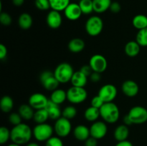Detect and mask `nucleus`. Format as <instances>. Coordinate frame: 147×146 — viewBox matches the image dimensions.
<instances>
[{
    "instance_id": "22",
    "label": "nucleus",
    "mask_w": 147,
    "mask_h": 146,
    "mask_svg": "<svg viewBox=\"0 0 147 146\" xmlns=\"http://www.w3.org/2000/svg\"><path fill=\"white\" fill-rule=\"evenodd\" d=\"M141 50V46L138 44L137 42L130 41L126 44L124 47V52L129 57H135L138 56Z\"/></svg>"
},
{
    "instance_id": "42",
    "label": "nucleus",
    "mask_w": 147,
    "mask_h": 146,
    "mask_svg": "<svg viewBox=\"0 0 147 146\" xmlns=\"http://www.w3.org/2000/svg\"><path fill=\"white\" fill-rule=\"evenodd\" d=\"M80 71L87 77H90V75L93 72V70L89 64H85V65L82 66L80 69Z\"/></svg>"
},
{
    "instance_id": "39",
    "label": "nucleus",
    "mask_w": 147,
    "mask_h": 146,
    "mask_svg": "<svg viewBox=\"0 0 147 146\" xmlns=\"http://www.w3.org/2000/svg\"><path fill=\"white\" fill-rule=\"evenodd\" d=\"M0 22L4 26H9L12 22V18L7 12L1 11L0 14Z\"/></svg>"
},
{
    "instance_id": "8",
    "label": "nucleus",
    "mask_w": 147,
    "mask_h": 146,
    "mask_svg": "<svg viewBox=\"0 0 147 146\" xmlns=\"http://www.w3.org/2000/svg\"><path fill=\"white\" fill-rule=\"evenodd\" d=\"M53 127L57 136L61 138L67 137L72 131V124L70 120L63 117H60L55 120Z\"/></svg>"
},
{
    "instance_id": "14",
    "label": "nucleus",
    "mask_w": 147,
    "mask_h": 146,
    "mask_svg": "<svg viewBox=\"0 0 147 146\" xmlns=\"http://www.w3.org/2000/svg\"><path fill=\"white\" fill-rule=\"evenodd\" d=\"M46 23L50 29H57L60 28L63 23V18L60 11L53 9L49 11L46 17Z\"/></svg>"
},
{
    "instance_id": "31",
    "label": "nucleus",
    "mask_w": 147,
    "mask_h": 146,
    "mask_svg": "<svg viewBox=\"0 0 147 146\" xmlns=\"http://www.w3.org/2000/svg\"><path fill=\"white\" fill-rule=\"evenodd\" d=\"M49 1L50 4V8L60 12L64 11L70 3V0H49Z\"/></svg>"
},
{
    "instance_id": "17",
    "label": "nucleus",
    "mask_w": 147,
    "mask_h": 146,
    "mask_svg": "<svg viewBox=\"0 0 147 146\" xmlns=\"http://www.w3.org/2000/svg\"><path fill=\"white\" fill-rule=\"evenodd\" d=\"M75 138L78 141L85 142L90 137V128L84 125H78L73 130Z\"/></svg>"
},
{
    "instance_id": "19",
    "label": "nucleus",
    "mask_w": 147,
    "mask_h": 146,
    "mask_svg": "<svg viewBox=\"0 0 147 146\" xmlns=\"http://www.w3.org/2000/svg\"><path fill=\"white\" fill-rule=\"evenodd\" d=\"M129 136V126L126 125H120L117 126L113 132V137L118 142L126 140Z\"/></svg>"
},
{
    "instance_id": "38",
    "label": "nucleus",
    "mask_w": 147,
    "mask_h": 146,
    "mask_svg": "<svg viewBox=\"0 0 147 146\" xmlns=\"http://www.w3.org/2000/svg\"><path fill=\"white\" fill-rule=\"evenodd\" d=\"M22 118L19 113H11L9 115V122L14 126L22 123Z\"/></svg>"
},
{
    "instance_id": "29",
    "label": "nucleus",
    "mask_w": 147,
    "mask_h": 146,
    "mask_svg": "<svg viewBox=\"0 0 147 146\" xmlns=\"http://www.w3.org/2000/svg\"><path fill=\"white\" fill-rule=\"evenodd\" d=\"M132 24L138 30L147 28V17L144 14H137L132 19Z\"/></svg>"
},
{
    "instance_id": "25",
    "label": "nucleus",
    "mask_w": 147,
    "mask_h": 146,
    "mask_svg": "<svg viewBox=\"0 0 147 146\" xmlns=\"http://www.w3.org/2000/svg\"><path fill=\"white\" fill-rule=\"evenodd\" d=\"M34 109L29 104H23L19 107L18 113H20L23 120H30L33 119V117H34Z\"/></svg>"
},
{
    "instance_id": "4",
    "label": "nucleus",
    "mask_w": 147,
    "mask_h": 146,
    "mask_svg": "<svg viewBox=\"0 0 147 146\" xmlns=\"http://www.w3.org/2000/svg\"><path fill=\"white\" fill-rule=\"evenodd\" d=\"M33 137L39 142H46L48 139L53 137L54 127L48 123L37 124L32 129Z\"/></svg>"
},
{
    "instance_id": "35",
    "label": "nucleus",
    "mask_w": 147,
    "mask_h": 146,
    "mask_svg": "<svg viewBox=\"0 0 147 146\" xmlns=\"http://www.w3.org/2000/svg\"><path fill=\"white\" fill-rule=\"evenodd\" d=\"M9 140H11V130L4 126L0 127V143L6 144Z\"/></svg>"
},
{
    "instance_id": "10",
    "label": "nucleus",
    "mask_w": 147,
    "mask_h": 146,
    "mask_svg": "<svg viewBox=\"0 0 147 146\" xmlns=\"http://www.w3.org/2000/svg\"><path fill=\"white\" fill-rule=\"evenodd\" d=\"M89 65L93 72L103 73L106 70L108 67V62L106 57L102 54H96L92 56L89 60Z\"/></svg>"
},
{
    "instance_id": "30",
    "label": "nucleus",
    "mask_w": 147,
    "mask_h": 146,
    "mask_svg": "<svg viewBox=\"0 0 147 146\" xmlns=\"http://www.w3.org/2000/svg\"><path fill=\"white\" fill-rule=\"evenodd\" d=\"M48 119H50V117H49L48 113H47V110L45 108L35 110V112H34L33 120L37 124L45 123Z\"/></svg>"
},
{
    "instance_id": "46",
    "label": "nucleus",
    "mask_w": 147,
    "mask_h": 146,
    "mask_svg": "<svg viewBox=\"0 0 147 146\" xmlns=\"http://www.w3.org/2000/svg\"><path fill=\"white\" fill-rule=\"evenodd\" d=\"M115 146H134L131 142L129 141L128 140H123V141L118 142Z\"/></svg>"
},
{
    "instance_id": "16",
    "label": "nucleus",
    "mask_w": 147,
    "mask_h": 146,
    "mask_svg": "<svg viewBox=\"0 0 147 146\" xmlns=\"http://www.w3.org/2000/svg\"><path fill=\"white\" fill-rule=\"evenodd\" d=\"M121 90L123 94L129 97H134L138 94L139 92V84L134 80H128L123 82Z\"/></svg>"
},
{
    "instance_id": "48",
    "label": "nucleus",
    "mask_w": 147,
    "mask_h": 146,
    "mask_svg": "<svg viewBox=\"0 0 147 146\" xmlns=\"http://www.w3.org/2000/svg\"><path fill=\"white\" fill-rule=\"evenodd\" d=\"M11 1L16 7H20L24 3V0H11Z\"/></svg>"
},
{
    "instance_id": "24",
    "label": "nucleus",
    "mask_w": 147,
    "mask_h": 146,
    "mask_svg": "<svg viewBox=\"0 0 147 146\" xmlns=\"http://www.w3.org/2000/svg\"><path fill=\"white\" fill-rule=\"evenodd\" d=\"M111 0H93V9L95 12L101 14L110 9Z\"/></svg>"
},
{
    "instance_id": "18",
    "label": "nucleus",
    "mask_w": 147,
    "mask_h": 146,
    "mask_svg": "<svg viewBox=\"0 0 147 146\" xmlns=\"http://www.w3.org/2000/svg\"><path fill=\"white\" fill-rule=\"evenodd\" d=\"M45 109L48 113L49 117L51 120H57V119L62 117V110L60 109V105L53 102L50 100H49Z\"/></svg>"
},
{
    "instance_id": "7",
    "label": "nucleus",
    "mask_w": 147,
    "mask_h": 146,
    "mask_svg": "<svg viewBox=\"0 0 147 146\" xmlns=\"http://www.w3.org/2000/svg\"><path fill=\"white\" fill-rule=\"evenodd\" d=\"M40 80L43 87L47 91L53 92L57 90L58 89L59 84H60L55 77L54 72L50 70H45L41 72L40 75Z\"/></svg>"
},
{
    "instance_id": "49",
    "label": "nucleus",
    "mask_w": 147,
    "mask_h": 146,
    "mask_svg": "<svg viewBox=\"0 0 147 146\" xmlns=\"http://www.w3.org/2000/svg\"><path fill=\"white\" fill-rule=\"evenodd\" d=\"M26 146H40L38 143H34V142H32V143H29L26 145Z\"/></svg>"
},
{
    "instance_id": "3",
    "label": "nucleus",
    "mask_w": 147,
    "mask_h": 146,
    "mask_svg": "<svg viewBox=\"0 0 147 146\" xmlns=\"http://www.w3.org/2000/svg\"><path fill=\"white\" fill-rule=\"evenodd\" d=\"M53 72L59 82L65 84L70 82L75 72L71 64L67 62H62L55 67Z\"/></svg>"
},
{
    "instance_id": "1",
    "label": "nucleus",
    "mask_w": 147,
    "mask_h": 146,
    "mask_svg": "<svg viewBox=\"0 0 147 146\" xmlns=\"http://www.w3.org/2000/svg\"><path fill=\"white\" fill-rule=\"evenodd\" d=\"M33 132L31 127L25 123H20L14 126L11 130V140L16 144L27 145L30 143Z\"/></svg>"
},
{
    "instance_id": "28",
    "label": "nucleus",
    "mask_w": 147,
    "mask_h": 146,
    "mask_svg": "<svg viewBox=\"0 0 147 146\" xmlns=\"http://www.w3.org/2000/svg\"><path fill=\"white\" fill-rule=\"evenodd\" d=\"M14 107L13 99L9 95H4L1 97L0 101V108L4 113H9L12 110Z\"/></svg>"
},
{
    "instance_id": "21",
    "label": "nucleus",
    "mask_w": 147,
    "mask_h": 146,
    "mask_svg": "<svg viewBox=\"0 0 147 146\" xmlns=\"http://www.w3.org/2000/svg\"><path fill=\"white\" fill-rule=\"evenodd\" d=\"M72 86L79 87H85L88 82V77L79 71L75 72L70 80Z\"/></svg>"
},
{
    "instance_id": "26",
    "label": "nucleus",
    "mask_w": 147,
    "mask_h": 146,
    "mask_svg": "<svg viewBox=\"0 0 147 146\" xmlns=\"http://www.w3.org/2000/svg\"><path fill=\"white\" fill-rule=\"evenodd\" d=\"M32 17L28 13H22L20 15L18 19L19 27L24 30H27L31 28L32 25Z\"/></svg>"
},
{
    "instance_id": "23",
    "label": "nucleus",
    "mask_w": 147,
    "mask_h": 146,
    "mask_svg": "<svg viewBox=\"0 0 147 146\" xmlns=\"http://www.w3.org/2000/svg\"><path fill=\"white\" fill-rule=\"evenodd\" d=\"M50 100L57 104H61L67 100V92L63 89H57L52 92Z\"/></svg>"
},
{
    "instance_id": "43",
    "label": "nucleus",
    "mask_w": 147,
    "mask_h": 146,
    "mask_svg": "<svg viewBox=\"0 0 147 146\" xmlns=\"http://www.w3.org/2000/svg\"><path fill=\"white\" fill-rule=\"evenodd\" d=\"M84 146H98V140L90 136L84 142Z\"/></svg>"
},
{
    "instance_id": "20",
    "label": "nucleus",
    "mask_w": 147,
    "mask_h": 146,
    "mask_svg": "<svg viewBox=\"0 0 147 146\" xmlns=\"http://www.w3.org/2000/svg\"><path fill=\"white\" fill-rule=\"evenodd\" d=\"M86 47V43L81 38H73L70 40L67 44V48L70 52L73 53L81 52Z\"/></svg>"
},
{
    "instance_id": "45",
    "label": "nucleus",
    "mask_w": 147,
    "mask_h": 146,
    "mask_svg": "<svg viewBox=\"0 0 147 146\" xmlns=\"http://www.w3.org/2000/svg\"><path fill=\"white\" fill-rule=\"evenodd\" d=\"M89 77H90V80H91L93 82H98L100 81V79H101V75H100V73L93 72Z\"/></svg>"
},
{
    "instance_id": "27",
    "label": "nucleus",
    "mask_w": 147,
    "mask_h": 146,
    "mask_svg": "<svg viewBox=\"0 0 147 146\" xmlns=\"http://www.w3.org/2000/svg\"><path fill=\"white\" fill-rule=\"evenodd\" d=\"M99 117H100L99 109L90 106L85 110L84 117L87 121L94 123L97 121Z\"/></svg>"
},
{
    "instance_id": "33",
    "label": "nucleus",
    "mask_w": 147,
    "mask_h": 146,
    "mask_svg": "<svg viewBox=\"0 0 147 146\" xmlns=\"http://www.w3.org/2000/svg\"><path fill=\"white\" fill-rule=\"evenodd\" d=\"M77 109L73 105L66 106L63 110H62V117L68 120H72L77 115Z\"/></svg>"
},
{
    "instance_id": "37",
    "label": "nucleus",
    "mask_w": 147,
    "mask_h": 146,
    "mask_svg": "<svg viewBox=\"0 0 147 146\" xmlns=\"http://www.w3.org/2000/svg\"><path fill=\"white\" fill-rule=\"evenodd\" d=\"M34 5L41 11H46L50 8V4L49 0H35L34 1Z\"/></svg>"
},
{
    "instance_id": "34",
    "label": "nucleus",
    "mask_w": 147,
    "mask_h": 146,
    "mask_svg": "<svg viewBox=\"0 0 147 146\" xmlns=\"http://www.w3.org/2000/svg\"><path fill=\"white\" fill-rule=\"evenodd\" d=\"M136 41L141 47H147V28L139 30L136 36Z\"/></svg>"
},
{
    "instance_id": "41",
    "label": "nucleus",
    "mask_w": 147,
    "mask_h": 146,
    "mask_svg": "<svg viewBox=\"0 0 147 146\" xmlns=\"http://www.w3.org/2000/svg\"><path fill=\"white\" fill-rule=\"evenodd\" d=\"M109 9L112 13L117 14V13L120 12L121 9V6L120 3L118 1H112Z\"/></svg>"
},
{
    "instance_id": "50",
    "label": "nucleus",
    "mask_w": 147,
    "mask_h": 146,
    "mask_svg": "<svg viewBox=\"0 0 147 146\" xmlns=\"http://www.w3.org/2000/svg\"><path fill=\"white\" fill-rule=\"evenodd\" d=\"M7 146H22V145H20L16 144V143H11V144L8 145H7Z\"/></svg>"
},
{
    "instance_id": "5",
    "label": "nucleus",
    "mask_w": 147,
    "mask_h": 146,
    "mask_svg": "<svg viewBox=\"0 0 147 146\" xmlns=\"http://www.w3.org/2000/svg\"><path fill=\"white\" fill-rule=\"evenodd\" d=\"M67 100L71 104H78L86 101L88 97L87 90L84 87L72 86L67 90Z\"/></svg>"
},
{
    "instance_id": "15",
    "label": "nucleus",
    "mask_w": 147,
    "mask_h": 146,
    "mask_svg": "<svg viewBox=\"0 0 147 146\" xmlns=\"http://www.w3.org/2000/svg\"><path fill=\"white\" fill-rule=\"evenodd\" d=\"M63 11L66 18L70 21L79 19L83 14L80 6L77 3H70Z\"/></svg>"
},
{
    "instance_id": "11",
    "label": "nucleus",
    "mask_w": 147,
    "mask_h": 146,
    "mask_svg": "<svg viewBox=\"0 0 147 146\" xmlns=\"http://www.w3.org/2000/svg\"><path fill=\"white\" fill-rule=\"evenodd\" d=\"M118 94L117 88L112 84H106L102 86L98 91V95L104 102H111L116 99Z\"/></svg>"
},
{
    "instance_id": "47",
    "label": "nucleus",
    "mask_w": 147,
    "mask_h": 146,
    "mask_svg": "<svg viewBox=\"0 0 147 146\" xmlns=\"http://www.w3.org/2000/svg\"><path fill=\"white\" fill-rule=\"evenodd\" d=\"M123 124L126 125H127V126H130V125H133L131 120V119L129 118V117L128 115H126L124 116V117H123Z\"/></svg>"
},
{
    "instance_id": "40",
    "label": "nucleus",
    "mask_w": 147,
    "mask_h": 146,
    "mask_svg": "<svg viewBox=\"0 0 147 146\" xmlns=\"http://www.w3.org/2000/svg\"><path fill=\"white\" fill-rule=\"evenodd\" d=\"M104 101L102 100L101 97L98 94V95L94 96V97L92 98L91 101H90V106L93 107H96V108L100 109V107L103 106V104H104Z\"/></svg>"
},
{
    "instance_id": "6",
    "label": "nucleus",
    "mask_w": 147,
    "mask_h": 146,
    "mask_svg": "<svg viewBox=\"0 0 147 146\" xmlns=\"http://www.w3.org/2000/svg\"><path fill=\"white\" fill-rule=\"evenodd\" d=\"M85 28L88 35L91 37H96L103 31V21L98 16H92L86 21Z\"/></svg>"
},
{
    "instance_id": "9",
    "label": "nucleus",
    "mask_w": 147,
    "mask_h": 146,
    "mask_svg": "<svg viewBox=\"0 0 147 146\" xmlns=\"http://www.w3.org/2000/svg\"><path fill=\"white\" fill-rule=\"evenodd\" d=\"M127 115L134 125L144 124L147 122V109L143 106H134Z\"/></svg>"
},
{
    "instance_id": "2",
    "label": "nucleus",
    "mask_w": 147,
    "mask_h": 146,
    "mask_svg": "<svg viewBox=\"0 0 147 146\" xmlns=\"http://www.w3.org/2000/svg\"><path fill=\"white\" fill-rule=\"evenodd\" d=\"M99 110L100 117L106 123H116L120 117V110L119 107L113 102H105Z\"/></svg>"
},
{
    "instance_id": "32",
    "label": "nucleus",
    "mask_w": 147,
    "mask_h": 146,
    "mask_svg": "<svg viewBox=\"0 0 147 146\" xmlns=\"http://www.w3.org/2000/svg\"><path fill=\"white\" fill-rule=\"evenodd\" d=\"M78 4L83 14H90L94 11L93 0H80Z\"/></svg>"
},
{
    "instance_id": "12",
    "label": "nucleus",
    "mask_w": 147,
    "mask_h": 146,
    "mask_svg": "<svg viewBox=\"0 0 147 146\" xmlns=\"http://www.w3.org/2000/svg\"><path fill=\"white\" fill-rule=\"evenodd\" d=\"M49 99L42 93L36 92L32 94L28 100L29 104L34 109V110H40L45 108Z\"/></svg>"
},
{
    "instance_id": "13",
    "label": "nucleus",
    "mask_w": 147,
    "mask_h": 146,
    "mask_svg": "<svg viewBox=\"0 0 147 146\" xmlns=\"http://www.w3.org/2000/svg\"><path fill=\"white\" fill-rule=\"evenodd\" d=\"M90 136L98 140L105 137L108 133V126L104 121H96L90 127Z\"/></svg>"
},
{
    "instance_id": "36",
    "label": "nucleus",
    "mask_w": 147,
    "mask_h": 146,
    "mask_svg": "<svg viewBox=\"0 0 147 146\" xmlns=\"http://www.w3.org/2000/svg\"><path fill=\"white\" fill-rule=\"evenodd\" d=\"M45 146H64L61 137L58 136H53L45 142Z\"/></svg>"
},
{
    "instance_id": "44",
    "label": "nucleus",
    "mask_w": 147,
    "mask_h": 146,
    "mask_svg": "<svg viewBox=\"0 0 147 146\" xmlns=\"http://www.w3.org/2000/svg\"><path fill=\"white\" fill-rule=\"evenodd\" d=\"M7 56V48L4 44H0V60H5Z\"/></svg>"
}]
</instances>
